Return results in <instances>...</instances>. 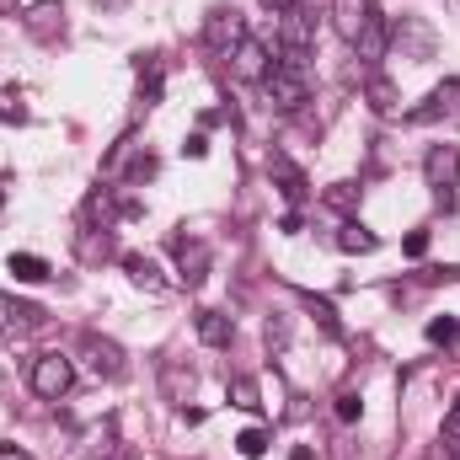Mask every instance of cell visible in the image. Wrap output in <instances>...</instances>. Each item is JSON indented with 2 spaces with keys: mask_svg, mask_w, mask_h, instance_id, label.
<instances>
[{
  "mask_svg": "<svg viewBox=\"0 0 460 460\" xmlns=\"http://www.w3.org/2000/svg\"><path fill=\"white\" fill-rule=\"evenodd\" d=\"M262 92L279 113H295L305 97H311V70H305V54H284L273 59V70L262 75Z\"/></svg>",
  "mask_w": 460,
  "mask_h": 460,
  "instance_id": "cell-1",
  "label": "cell"
},
{
  "mask_svg": "<svg viewBox=\"0 0 460 460\" xmlns=\"http://www.w3.org/2000/svg\"><path fill=\"white\" fill-rule=\"evenodd\" d=\"M423 177L434 188V199L445 209H456V188H460V145H429L423 155Z\"/></svg>",
  "mask_w": 460,
  "mask_h": 460,
  "instance_id": "cell-2",
  "label": "cell"
},
{
  "mask_svg": "<svg viewBox=\"0 0 460 460\" xmlns=\"http://www.w3.org/2000/svg\"><path fill=\"white\" fill-rule=\"evenodd\" d=\"M27 380H32V391H38L43 402H59V396L75 385V364H70L65 353H38L32 369H27Z\"/></svg>",
  "mask_w": 460,
  "mask_h": 460,
  "instance_id": "cell-3",
  "label": "cell"
},
{
  "mask_svg": "<svg viewBox=\"0 0 460 460\" xmlns=\"http://www.w3.org/2000/svg\"><path fill=\"white\" fill-rule=\"evenodd\" d=\"M246 38V16L235 11V5H220V11H209V22H204V43L220 54V59H230V49Z\"/></svg>",
  "mask_w": 460,
  "mask_h": 460,
  "instance_id": "cell-4",
  "label": "cell"
},
{
  "mask_svg": "<svg viewBox=\"0 0 460 460\" xmlns=\"http://www.w3.org/2000/svg\"><path fill=\"white\" fill-rule=\"evenodd\" d=\"M230 70H235L241 81H257V86H262V75L273 70V54H268V43H257V38H241V43L230 49Z\"/></svg>",
  "mask_w": 460,
  "mask_h": 460,
  "instance_id": "cell-5",
  "label": "cell"
},
{
  "mask_svg": "<svg viewBox=\"0 0 460 460\" xmlns=\"http://www.w3.org/2000/svg\"><path fill=\"white\" fill-rule=\"evenodd\" d=\"M311 43H316L311 16H305L300 5H289V11L279 16V49H284V54H311Z\"/></svg>",
  "mask_w": 460,
  "mask_h": 460,
  "instance_id": "cell-6",
  "label": "cell"
},
{
  "mask_svg": "<svg viewBox=\"0 0 460 460\" xmlns=\"http://www.w3.org/2000/svg\"><path fill=\"white\" fill-rule=\"evenodd\" d=\"M369 22H375V0H332V27L343 32L348 43H358Z\"/></svg>",
  "mask_w": 460,
  "mask_h": 460,
  "instance_id": "cell-7",
  "label": "cell"
},
{
  "mask_svg": "<svg viewBox=\"0 0 460 460\" xmlns=\"http://www.w3.org/2000/svg\"><path fill=\"white\" fill-rule=\"evenodd\" d=\"M434 118H460V81L434 86V92H429V102L407 113V123H434Z\"/></svg>",
  "mask_w": 460,
  "mask_h": 460,
  "instance_id": "cell-8",
  "label": "cell"
},
{
  "mask_svg": "<svg viewBox=\"0 0 460 460\" xmlns=\"http://www.w3.org/2000/svg\"><path fill=\"white\" fill-rule=\"evenodd\" d=\"M43 327V311L38 305H16L11 295H0V338H27Z\"/></svg>",
  "mask_w": 460,
  "mask_h": 460,
  "instance_id": "cell-9",
  "label": "cell"
},
{
  "mask_svg": "<svg viewBox=\"0 0 460 460\" xmlns=\"http://www.w3.org/2000/svg\"><path fill=\"white\" fill-rule=\"evenodd\" d=\"M268 172H273L279 193H284V199H289V204L300 209V204H305V193H311V188H305V172H300V166H295L289 155H268Z\"/></svg>",
  "mask_w": 460,
  "mask_h": 460,
  "instance_id": "cell-10",
  "label": "cell"
},
{
  "mask_svg": "<svg viewBox=\"0 0 460 460\" xmlns=\"http://www.w3.org/2000/svg\"><path fill=\"white\" fill-rule=\"evenodd\" d=\"M172 252H177L182 284H204V273H209V246H204V241H188V235H177V241H172Z\"/></svg>",
  "mask_w": 460,
  "mask_h": 460,
  "instance_id": "cell-11",
  "label": "cell"
},
{
  "mask_svg": "<svg viewBox=\"0 0 460 460\" xmlns=\"http://www.w3.org/2000/svg\"><path fill=\"white\" fill-rule=\"evenodd\" d=\"M86 364H92L97 375H108V380L123 375V353H118L113 343H102V338H86Z\"/></svg>",
  "mask_w": 460,
  "mask_h": 460,
  "instance_id": "cell-12",
  "label": "cell"
},
{
  "mask_svg": "<svg viewBox=\"0 0 460 460\" xmlns=\"http://www.w3.org/2000/svg\"><path fill=\"white\" fill-rule=\"evenodd\" d=\"M199 338L209 348H230V338H235V327H230V316H220V311H199Z\"/></svg>",
  "mask_w": 460,
  "mask_h": 460,
  "instance_id": "cell-13",
  "label": "cell"
},
{
  "mask_svg": "<svg viewBox=\"0 0 460 460\" xmlns=\"http://www.w3.org/2000/svg\"><path fill=\"white\" fill-rule=\"evenodd\" d=\"M5 268H11L22 284H43V279H49V262H43V257H32V252H11V262H5Z\"/></svg>",
  "mask_w": 460,
  "mask_h": 460,
  "instance_id": "cell-14",
  "label": "cell"
},
{
  "mask_svg": "<svg viewBox=\"0 0 460 460\" xmlns=\"http://www.w3.org/2000/svg\"><path fill=\"white\" fill-rule=\"evenodd\" d=\"M300 305L316 316V327L327 332V338H343V322H338V311H332V300H316V295H300Z\"/></svg>",
  "mask_w": 460,
  "mask_h": 460,
  "instance_id": "cell-15",
  "label": "cell"
},
{
  "mask_svg": "<svg viewBox=\"0 0 460 460\" xmlns=\"http://www.w3.org/2000/svg\"><path fill=\"white\" fill-rule=\"evenodd\" d=\"M123 268H128V279H134L139 289H161V273H155V262H150V257H139V252H123Z\"/></svg>",
  "mask_w": 460,
  "mask_h": 460,
  "instance_id": "cell-16",
  "label": "cell"
},
{
  "mask_svg": "<svg viewBox=\"0 0 460 460\" xmlns=\"http://www.w3.org/2000/svg\"><path fill=\"white\" fill-rule=\"evenodd\" d=\"M353 49H358V59H380V54H385V22L375 16V22L364 27V38H358Z\"/></svg>",
  "mask_w": 460,
  "mask_h": 460,
  "instance_id": "cell-17",
  "label": "cell"
},
{
  "mask_svg": "<svg viewBox=\"0 0 460 460\" xmlns=\"http://www.w3.org/2000/svg\"><path fill=\"white\" fill-rule=\"evenodd\" d=\"M230 407H241V412H257V407H262V396H257V380L235 375V380H230Z\"/></svg>",
  "mask_w": 460,
  "mask_h": 460,
  "instance_id": "cell-18",
  "label": "cell"
},
{
  "mask_svg": "<svg viewBox=\"0 0 460 460\" xmlns=\"http://www.w3.org/2000/svg\"><path fill=\"white\" fill-rule=\"evenodd\" d=\"M338 246H343V252H375V235L358 226V220H343V230H338Z\"/></svg>",
  "mask_w": 460,
  "mask_h": 460,
  "instance_id": "cell-19",
  "label": "cell"
},
{
  "mask_svg": "<svg viewBox=\"0 0 460 460\" xmlns=\"http://www.w3.org/2000/svg\"><path fill=\"white\" fill-rule=\"evenodd\" d=\"M369 108H375V113H396V86H391L385 75L369 81Z\"/></svg>",
  "mask_w": 460,
  "mask_h": 460,
  "instance_id": "cell-20",
  "label": "cell"
},
{
  "mask_svg": "<svg viewBox=\"0 0 460 460\" xmlns=\"http://www.w3.org/2000/svg\"><path fill=\"white\" fill-rule=\"evenodd\" d=\"M456 338H460V322H456V316H434V322H429V343L450 348Z\"/></svg>",
  "mask_w": 460,
  "mask_h": 460,
  "instance_id": "cell-21",
  "label": "cell"
},
{
  "mask_svg": "<svg viewBox=\"0 0 460 460\" xmlns=\"http://www.w3.org/2000/svg\"><path fill=\"white\" fill-rule=\"evenodd\" d=\"M235 450H241L246 460H257L262 450H268V434H262V429H246V434H235Z\"/></svg>",
  "mask_w": 460,
  "mask_h": 460,
  "instance_id": "cell-22",
  "label": "cell"
},
{
  "mask_svg": "<svg viewBox=\"0 0 460 460\" xmlns=\"http://www.w3.org/2000/svg\"><path fill=\"white\" fill-rule=\"evenodd\" d=\"M59 16H65V11H59V5H54V0H43V5H32V16H27V22H32V27H38V32H49V27H54V22H59Z\"/></svg>",
  "mask_w": 460,
  "mask_h": 460,
  "instance_id": "cell-23",
  "label": "cell"
},
{
  "mask_svg": "<svg viewBox=\"0 0 460 460\" xmlns=\"http://www.w3.org/2000/svg\"><path fill=\"white\" fill-rule=\"evenodd\" d=\"M353 199H358V193H353V182H338V188H327V204H332V209H353Z\"/></svg>",
  "mask_w": 460,
  "mask_h": 460,
  "instance_id": "cell-24",
  "label": "cell"
},
{
  "mask_svg": "<svg viewBox=\"0 0 460 460\" xmlns=\"http://www.w3.org/2000/svg\"><path fill=\"white\" fill-rule=\"evenodd\" d=\"M445 445H450V450H460V402L445 412Z\"/></svg>",
  "mask_w": 460,
  "mask_h": 460,
  "instance_id": "cell-25",
  "label": "cell"
},
{
  "mask_svg": "<svg viewBox=\"0 0 460 460\" xmlns=\"http://www.w3.org/2000/svg\"><path fill=\"white\" fill-rule=\"evenodd\" d=\"M358 412H364V402H358L353 391H343V396H338V418H343V423H353Z\"/></svg>",
  "mask_w": 460,
  "mask_h": 460,
  "instance_id": "cell-26",
  "label": "cell"
},
{
  "mask_svg": "<svg viewBox=\"0 0 460 460\" xmlns=\"http://www.w3.org/2000/svg\"><path fill=\"white\" fill-rule=\"evenodd\" d=\"M402 252H407V257H423V252H429V230H412V235L402 241Z\"/></svg>",
  "mask_w": 460,
  "mask_h": 460,
  "instance_id": "cell-27",
  "label": "cell"
},
{
  "mask_svg": "<svg viewBox=\"0 0 460 460\" xmlns=\"http://www.w3.org/2000/svg\"><path fill=\"white\" fill-rule=\"evenodd\" d=\"M182 155H193V161H204V155H209V139H204V134H188V145H182Z\"/></svg>",
  "mask_w": 460,
  "mask_h": 460,
  "instance_id": "cell-28",
  "label": "cell"
},
{
  "mask_svg": "<svg viewBox=\"0 0 460 460\" xmlns=\"http://www.w3.org/2000/svg\"><path fill=\"white\" fill-rule=\"evenodd\" d=\"M0 460H32L27 450H16V445H0Z\"/></svg>",
  "mask_w": 460,
  "mask_h": 460,
  "instance_id": "cell-29",
  "label": "cell"
},
{
  "mask_svg": "<svg viewBox=\"0 0 460 460\" xmlns=\"http://www.w3.org/2000/svg\"><path fill=\"white\" fill-rule=\"evenodd\" d=\"M262 5H268V11H273V16H284V11H289V5H295V0H262Z\"/></svg>",
  "mask_w": 460,
  "mask_h": 460,
  "instance_id": "cell-30",
  "label": "cell"
},
{
  "mask_svg": "<svg viewBox=\"0 0 460 460\" xmlns=\"http://www.w3.org/2000/svg\"><path fill=\"white\" fill-rule=\"evenodd\" d=\"M289 460H316V450H311V445H295V456Z\"/></svg>",
  "mask_w": 460,
  "mask_h": 460,
  "instance_id": "cell-31",
  "label": "cell"
},
{
  "mask_svg": "<svg viewBox=\"0 0 460 460\" xmlns=\"http://www.w3.org/2000/svg\"><path fill=\"white\" fill-rule=\"evenodd\" d=\"M16 5H22V0H0V16H16Z\"/></svg>",
  "mask_w": 460,
  "mask_h": 460,
  "instance_id": "cell-32",
  "label": "cell"
},
{
  "mask_svg": "<svg viewBox=\"0 0 460 460\" xmlns=\"http://www.w3.org/2000/svg\"><path fill=\"white\" fill-rule=\"evenodd\" d=\"M434 460H460V450H450V445H445V450H439Z\"/></svg>",
  "mask_w": 460,
  "mask_h": 460,
  "instance_id": "cell-33",
  "label": "cell"
},
{
  "mask_svg": "<svg viewBox=\"0 0 460 460\" xmlns=\"http://www.w3.org/2000/svg\"><path fill=\"white\" fill-rule=\"evenodd\" d=\"M0 209H5V193H0Z\"/></svg>",
  "mask_w": 460,
  "mask_h": 460,
  "instance_id": "cell-34",
  "label": "cell"
},
{
  "mask_svg": "<svg viewBox=\"0 0 460 460\" xmlns=\"http://www.w3.org/2000/svg\"><path fill=\"white\" fill-rule=\"evenodd\" d=\"M0 123H5V113H0Z\"/></svg>",
  "mask_w": 460,
  "mask_h": 460,
  "instance_id": "cell-35",
  "label": "cell"
}]
</instances>
